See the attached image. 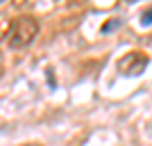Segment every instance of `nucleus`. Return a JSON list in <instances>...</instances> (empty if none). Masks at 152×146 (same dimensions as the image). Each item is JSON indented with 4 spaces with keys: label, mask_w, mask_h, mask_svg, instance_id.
I'll return each mask as SVG.
<instances>
[{
    "label": "nucleus",
    "mask_w": 152,
    "mask_h": 146,
    "mask_svg": "<svg viewBox=\"0 0 152 146\" xmlns=\"http://www.w3.org/2000/svg\"><path fill=\"white\" fill-rule=\"evenodd\" d=\"M39 34V21L32 16H18L5 30V44L9 48H23Z\"/></svg>",
    "instance_id": "1"
},
{
    "label": "nucleus",
    "mask_w": 152,
    "mask_h": 146,
    "mask_svg": "<svg viewBox=\"0 0 152 146\" xmlns=\"http://www.w3.org/2000/svg\"><path fill=\"white\" fill-rule=\"evenodd\" d=\"M148 62H150V57H148L143 50H129L125 53L121 59H118V64H116V71L121 73V76H139V73H143L148 66Z\"/></svg>",
    "instance_id": "2"
},
{
    "label": "nucleus",
    "mask_w": 152,
    "mask_h": 146,
    "mask_svg": "<svg viewBox=\"0 0 152 146\" xmlns=\"http://www.w3.org/2000/svg\"><path fill=\"white\" fill-rule=\"evenodd\" d=\"M141 23H143V25H150L152 23V7H148L145 12L141 14Z\"/></svg>",
    "instance_id": "3"
},
{
    "label": "nucleus",
    "mask_w": 152,
    "mask_h": 146,
    "mask_svg": "<svg viewBox=\"0 0 152 146\" xmlns=\"http://www.w3.org/2000/svg\"><path fill=\"white\" fill-rule=\"evenodd\" d=\"M118 25H121V21H118V19H111L109 23L102 25V32H109V30H114V27H118Z\"/></svg>",
    "instance_id": "4"
},
{
    "label": "nucleus",
    "mask_w": 152,
    "mask_h": 146,
    "mask_svg": "<svg viewBox=\"0 0 152 146\" xmlns=\"http://www.w3.org/2000/svg\"><path fill=\"white\" fill-rule=\"evenodd\" d=\"M20 146H41V144H37V142H30V144H20Z\"/></svg>",
    "instance_id": "5"
}]
</instances>
